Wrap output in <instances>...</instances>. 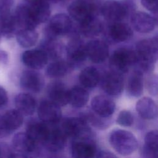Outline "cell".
<instances>
[{"label": "cell", "instance_id": "cell-46", "mask_svg": "<svg viewBox=\"0 0 158 158\" xmlns=\"http://www.w3.org/2000/svg\"><path fill=\"white\" fill-rule=\"evenodd\" d=\"M98 157H114V155L111 154L110 153H108L106 152H99V154L98 153Z\"/></svg>", "mask_w": 158, "mask_h": 158}, {"label": "cell", "instance_id": "cell-24", "mask_svg": "<svg viewBox=\"0 0 158 158\" xmlns=\"http://www.w3.org/2000/svg\"><path fill=\"white\" fill-rule=\"evenodd\" d=\"M136 109L138 114L143 118L152 120L157 115V107L151 98L144 97L136 103Z\"/></svg>", "mask_w": 158, "mask_h": 158}, {"label": "cell", "instance_id": "cell-44", "mask_svg": "<svg viewBox=\"0 0 158 158\" xmlns=\"http://www.w3.org/2000/svg\"><path fill=\"white\" fill-rule=\"evenodd\" d=\"M8 60V55L7 54L2 50H0V62L6 64Z\"/></svg>", "mask_w": 158, "mask_h": 158}, {"label": "cell", "instance_id": "cell-48", "mask_svg": "<svg viewBox=\"0 0 158 158\" xmlns=\"http://www.w3.org/2000/svg\"><path fill=\"white\" fill-rule=\"evenodd\" d=\"M1 34H0V43H1Z\"/></svg>", "mask_w": 158, "mask_h": 158}, {"label": "cell", "instance_id": "cell-16", "mask_svg": "<svg viewBox=\"0 0 158 158\" xmlns=\"http://www.w3.org/2000/svg\"><path fill=\"white\" fill-rule=\"evenodd\" d=\"M21 87L28 91L38 93L43 88L44 81L42 76L34 70L24 71L20 78Z\"/></svg>", "mask_w": 158, "mask_h": 158}, {"label": "cell", "instance_id": "cell-32", "mask_svg": "<svg viewBox=\"0 0 158 158\" xmlns=\"http://www.w3.org/2000/svg\"><path fill=\"white\" fill-rule=\"evenodd\" d=\"M72 68L67 62L57 60L51 63L47 67L46 73L51 78H59L65 75Z\"/></svg>", "mask_w": 158, "mask_h": 158}, {"label": "cell", "instance_id": "cell-2", "mask_svg": "<svg viewBox=\"0 0 158 158\" xmlns=\"http://www.w3.org/2000/svg\"><path fill=\"white\" fill-rule=\"evenodd\" d=\"M138 60L136 63L140 71H149L152 64L157 60L158 54L157 38L144 39L139 41L136 46L135 51Z\"/></svg>", "mask_w": 158, "mask_h": 158}, {"label": "cell", "instance_id": "cell-49", "mask_svg": "<svg viewBox=\"0 0 158 158\" xmlns=\"http://www.w3.org/2000/svg\"><path fill=\"white\" fill-rule=\"evenodd\" d=\"M0 157H1V153H0Z\"/></svg>", "mask_w": 158, "mask_h": 158}, {"label": "cell", "instance_id": "cell-5", "mask_svg": "<svg viewBox=\"0 0 158 158\" xmlns=\"http://www.w3.org/2000/svg\"><path fill=\"white\" fill-rule=\"evenodd\" d=\"M138 57L135 51L120 48L114 51L110 59V67L113 71L118 73L127 72L133 65H135Z\"/></svg>", "mask_w": 158, "mask_h": 158}, {"label": "cell", "instance_id": "cell-21", "mask_svg": "<svg viewBox=\"0 0 158 158\" xmlns=\"http://www.w3.org/2000/svg\"><path fill=\"white\" fill-rule=\"evenodd\" d=\"M48 93L50 101L60 107L69 103V90L60 82L55 81L49 85Z\"/></svg>", "mask_w": 158, "mask_h": 158}, {"label": "cell", "instance_id": "cell-28", "mask_svg": "<svg viewBox=\"0 0 158 158\" xmlns=\"http://www.w3.org/2000/svg\"><path fill=\"white\" fill-rule=\"evenodd\" d=\"M17 41L22 48L34 46L38 39V33L35 28H20L15 34Z\"/></svg>", "mask_w": 158, "mask_h": 158}, {"label": "cell", "instance_id": "cell-11", "mask_svg": "<svg viewBox=\"0 0 158 158\" xmlns=\"http://www.w3.org/2000/svg\"><path fill=\"white\" fill-rule=\"evenodd\" d=\"M38 115L41 122L45 123H57L62 115L60 106L51 101H42L38 109Z\"/></svg>", "mask_w": 158, "mask_h": 158}, {"label": "cell", "instance_id": "cell-10", "mask_svg": "<svg viewBox=\"0 0 158 158\" xmlns=\"http://www.w3.org/2000/svg\"><path fill=\"white\" fill-rule=\"evenodd\" d=\"M67 62L71 67L78 65L85 61L87 57L86 44L78 37H74L66 48Z\"/></svg>", "mask_w": 158, "mask_h": 158}, {"label": "cell", "instance_id": "cell-7", "mask_svg": "<svg viewBox=\"0 0 158 158\" xmlns=\"http://www.w3.org/2000/svg\"><path fill=\"white\" fill-rule=\"evenodd\" d=\"M10 7L8 0L0 1V34L7 38L15 35L19 30L14 13L11 12Z\"/></svg>", "mask_w": 158, "mask_h": 158}, {"label": "cell", "instance_id": "cell-14", "mask_svg": "<svg viewBox=\"0 0 158 158\" xmlns=\"http://www.w3.org/2000/svg\"><path fill=\"white\" fill-rule=\"evenodd\" d=\"M72 155L77 158H91L96 154L94 143L89 138L77 139L71 148Z\"/></svg>", "mask_w": 158, "mask_h": 158}, {"label": "cell", "instance_id": "cell-23", "mask_svg": "<svg viewBox=\"0 0 158 158\" xmlns=\"http://www.w3.org/2000/svg\"><path fill=\"white\" fill-rule=\"evenodd\" d=\"M110 38L115 42H123L130 40L133 36L131 27L121 22H114L109 28Z\"/></svg>", "mask_w": 158, "mask_h": 158}, {"label": "cell", "instance_id": "cell-19", "mask_svg": "<svg viewBox=\"0 0 158 158\" xmlns=\"http://www.w3.org/2000/svg\"><path fill=\"white\" fill-rule=\"evenodd\" d=\"M91 108L94 112L103 117H109L115 110V103L106 96L98 95L94 97L91 102Z\"/></svg>", "mask_w": 158, "mask_h": 158}, {"label": "cell", "instance_id": "cell-47", "mask_svg": "<svg viewBox=\"0 0 158 158\" xmlns=\"http://www.w3.org/2000/svg\"><path fill=\"white\" fill-rule=\"evenodd\" d=\"M67 0H49V1H52V2H62V1H65Z\"/></svg>", "mask_w": 158, "mask_h": 158}, {"label": "cell", "instance_id": "cell-38", "mask_svg": "<svg viewBox=\"0 0 158 158\" xmlns=\"http://www.w3.org/2000/svg\"><path fill=\"white\" fill-rule=\"evenodd\" d=\"M148 90L152 95H157V79L156 75H152L148 78L147 82Z\"/></svg>", "mask_w": 158, "mask_h": 158}, {"label": "cell", "instance_id": "cell-13", "mask_svg": "<svg viewBox=\"0 0 158 158\" xmlns=\"http://www.w3.org/2000/svg\"><path fill=\"white\" fill-rule=\"evenodd\" d=\"M131 22L134 29L142 33L152 31L157 24L156 19L144 12H134L131 16Z\"/></svg>", "mask_w": 158, "mask_h": 158}, {"label": "cell", "instance_id": "cell-20", "mask_svg": "<svg viewBox=\"0 0 158 158\" xmlns=\"http://www.w3.org/2000/svg\"><path fill=\"white\" fill-rule=\"evenodd\" d=\"M14 15L19 29H35L38 25L32 16L29 6L27 4L19 5L14 12Z\"/></svg>", "mask_w": 158, "mask_h": 158}, {"label": "cell", "instance_id": "cell-35", "mask_svg": "<svg viewBox=\"0 0 158 158\" xmlns=\"http://www.w3.org/2000/svg\"><path fill=\"white\" fill-rule=\"evenodd\" d=\"M108 117H103L98 115L96 114L89 113L87 116L89 122L95 127L98 128H106L108 127L109 120L107 119Z\"/></svg>", "mask_w": 158, "mask_h": 158}, {"label": "cell", "instance_id": "cell-17", "mask_svg": "<svg viewBox=\"0 0 158 158\" xmlns=\"http://www.w3.org/2000/svg\"><path fill=\"white\" fill-rule=\"evenodd\" d=\"M23 64L33 69H41L44 67L48 60L46 52L41 49L25 51L22 56Z\"/></svg>", "mask_w": 158, "mask_h": 158}, {"label": "cell", "instance_id": "cell-26", "mask_svg": "<svg viewBox=\"0 0 158 158\" xmlns=\"http://www.w3.org/2000/svg\"><path fill=\"white\" fill-rule=\"evenodd\" d=\"M79 30L85 36L93 38L101 33L103 30V25L97 17H94L80 23Z\"/></svg>", "mask_w": 158, "mask_h": 158}, {"label": "cell", "instance_id": "cell-6", "mask_svg": "<svg viewBox=\"0 0 158 158\" xmlns=\"http://www.w3.org/2000/svg\"><path fill=\"white\" fill-rule=\"evenodd\" d=\"M67 136L75 139L90 138L91 130L86 120L80 117H69L64 120L62 129Z\"/></svg>", "mask_w": 158, "mask_h": 158}, {"label": "cell", "instance_id": "cell-27", "mask_svg": "<svg viewBox=\"0 0 158 158\" xmlns=\"http://www.w3.org/2000/svg\"><path fill=\"white\" fill-rule=\"evenodd\" d=\"M143 91V75L141 71L134 70L130 75L127 83V93L133 97H139Z\"/></svg>", "mask_w": 158, "mask_h": 158}, {"label": "cell", "instance_id": "cell-31", "mask_svg": "<svg viewBox=\"0 0 158 158\" xmlns=\"http://www.w3.org/2000/svg\"><path fill=\"white\" fill-rule=\"evenodd\" d=\"M100 79L99 72L94 67L85 68L80 73L79 80L80 83L86 88H92L95 87Z\"/></svg>", "mask_w": 158, "mask_h": 158}, {"label": "cell", "instance_id": "cell-42", "mask_svg": "<svg viewBox=\"0 0 158 158\" xmlns=\"http://www.w3.org/2000/svg\"><path fill=\"white\" fill-rule=\"evenodd\" d=\"M8 102V96L4 88L0 86V108L4 107Z\"/></svg>", "mask_w": 158, "mask_h": 158}, {"label": "cell", "instance_id": "cell-8", "mask_svg": "<svg viewBox=\"0 0 158 158\" xmlns=\"http://www.w3.org/2000/svg\"><path fill=\"white\" fill-rule=\"evenodd\" d=\"M72 30L73 22L69 16L65 14H57L50 19L46 28V33L48 38H56L69 33Z\"/></svg>", "mask_w": 158, "mask_h": 158}, {"label": "cell", "instance_id": "cell-1", "mask_svg": "<svg viewBox=\"0 0 158 158\" xmlns=\"http://www.w3.org/2000/svg\"><path fill=\"white\" fill-rule=\"evenodd\" d=\"M136 4L134 0H107L101 6L100 12L110 22H121L135 12Z\"/></svg>", "mask_w": 158, "mask_h": 158}, {"label": "cell", "instance_id": "cell-34", "mask_svg": "<svg viewBox=\"0 0 158 158\" xmlns=\"http://www.w3.org/2000/svg\"><path fill=\"white\" fill-rule=\"evenodd\" d=\"M47 54L48 57L57 59L60 57L62 52V44L56 41V38H48L42 49Z\"/></svg>", "mask_w": 158, "mask_h": 158}, {"label": "cell", "instance_id": "cell-36", "mask_svg": "<svg viewBox=\"0 0 158 158\" xmlns=\"http://www.w3.org/2000/svg\"><path fill=\"white\" fill-rule=\"evenodd\" d=\"M144 146L154 151H158V136L157 130H152L145 136Z\"/></svg>", "mask_w": 158, "mask_h": 158}, {"label": "cell", "instance_id": "cell-22", "mask_svg": "<svg viewBox=\"0 0 158 158\" xmlns=\"http://www.w3.org/2000/svg\"><path fill=\"white\" fill-rule=\"evenodd\" d=\"M49 128L46 123L41 122L30 123L27 128L26 133L37 145L43 144L49 132Z\"/></svg>", "mask_w": 158, "mask_h": 158}, {"label": "cell", "instance_id": "cell-41", "mask_svg": "<svg viewBox=\"0 0 158 158\" xmlns=\"http://www.w3.org/2000/svg\"><path fill=\"white\" fill-rule=\"evenodd\" d=\"M12 133L8 128L3 115L0 114V138H5Z\"/></svg>", "mask_w": 158, "mask_h": 158}, {"label": "cell", "instance_id": "cell-40", "mask_svg": "<svg viewBox=\"0 0 158 158\" xmlns=\"http://www.w3.org/2000/svg\"><path fill=\"white\" fill-rule=\"evenodd\" d=\"M0 153L1 157H15V154L12 148L4 143H0Z\"/></svg>", "mask_w": 158, "mask_h": 158}, {"label": "cell", "instance_id": "cell-33", "mask_svg": "<svg viewBox=\"0 0 158 158\" xmlns=\"http://www.w3.org/2000/svg\"><path fill=\"white\" fill-rule=\"evenodd\" d=\"M2 115L8 128L12 133L22 125L23 115L17 109L7 110Z\"/></svg>", "mask_w": 158, "mask_h": 158}, {"label": "cell", "instance_id": "cell-39", "mask_svg": "<svg viewBox=\"0 0 158 158\" xmlns=\"http://www.w3.org/2000/svg\"><path fill=\"white\" fill-rule=\"evenodd\" d=\"M142 5L151 12L157 14L158 0H141Z\"/></svg>", "mask_w": 158, "mask_h": 158}, {"label": "cell", "instance_id": "cell-15", "mask_svg": "<svg viewBox=\"0 0 158 158\" xmlns=\"http://www.w3.org/2000/svg\"><path fill=\"white\" fill-rule=\"evenodd\" d=\"M87 57L94 63H101L109 56V48L103 41L91 40L86 44Z\"/></svg>", "mask_w": 158, "mask_h": 158}, {"label": "cell", "instance_id": "cell-37", "mask_svg": "<svg viewBox=\"0 0 158 158\" xmlns=\"http://www.w3.org/2000/svg\"><path fill=\"white\" fill-rule=\"evenodd\" d=\"M134 122L133 116L132 114L127 110H122L117 118V122L121 126L123 127H130Z\"/></svg>", "mask_w": 158, "mask_h": 158}, {"label": "cell", "instance_id": "cell-18", "mask_svg": "<svg viewBox=\"0 0 158 158\" xmlns=\"http://www.w3.org/2000/svg\"><path fill=\"white\" fill-rule=\"evenodd\" d=\"M67 136L61 129L50 130L43 143L46 149L51 152H57L62 151L65 146Z\"/></svg>", "mask_w": 158, "mask_h": 158}, {"label": "cell", "instance_id": "cell-30", "mask_svg": "<svg viewBox=\"0 0 158 158\" xmlns=\"http://www.w3.org/2000/svg\"><path fill=\"white\" fill-rule=\"evenodd\" d=\"M89 99L88 92L82 87L75 86L69 90V102L76 108L86 105Z\"/></svg>", "mask_w": 158, "mask_h": 158}, {"label": "cell", "instance_id": "cell-29", "mask_svg": "<svg viewBox=\"0 0 158 158\" xmlns=\"http://www.w3.org/2000/svg\"><path fill=\"white\" fill-rule=\"evenodd\" d=\"M27 4L29 6L32 16L38 25L46 22L49 19L51 14L49 2Z\"/></svg>", "mask_w": 158, "mask_h": 158}, {"label": "cell", "instance_id": "cell-12", "mask_svg": "<svg viewBox=\"0 0 158 158\" xmlns=\"http://www.w3.org/2000/svg\"><path fill=\"white\" fill-rule=\"evenodd\" d=\"M124 81L120 73L112 70L106 73L102 80V88L109 95H119L123 88Z\"/></svg>", "mask_w": 158, "mask_h": 158}, {"label": "cell", "instance_id": "cell-9", "mask_svg": "<svg viewBox=\"0 0 158 158\" xmlns=\"http://www.w3.org/2000/svg\"><path fill=\"white\" fill-rule=\"evenodd\" d=\"M37 147L38 145L26 133H18L12 139L11 148L15 154V157H27L35 152Z\"/></svg>", "mask_w": 158, "mask_h": 158}, {"label": "cell", "instance_id": "cell-4", "mask_svg": "<svg viewBox=\"0 0 158 158\" xmlns=\"http://www.w3.org/2000/svg\"><path fill=\"white\" fill-rule=\"evenodd\" d=\"M109 143L112 148L122 156L133 153L138 147L135 136L130 131L124 130H115L109 136Z\"/></svg>", "mask_w": 158, "mask_h": 158}, {"label": "cell", "instance_id": "cell-43", "mask_svg": "<svg viewBox=\"0 0 158 158\" xmlns=\"http://www.w3.org/2000/svg\"><path fill=\"white\" fill-rule=\"evenodd\" d=\"M141 154L143 157H149V158H153L157 157L158 155V151H154L151 149H149L146 148L144 146L143 147L141 150Z\"/></svg>", "mask_w": 158, "mask_h": 158}, {"label": "cell", "instance_id": "cell-25", "mask_svg": "<svg viewBox=\"0 0 158 158\" xmlns=\"http://www.w3.org/2000/svg\"><path fill=\"white\" fill-rule=\"evenodd\" d=\"M15 106L17 110L23 115H32L36 108L34 98L27 93H19L15 98Z\"/></svg>", "mask_w": 158, "mask_h": 158}, {"label": "cell", "instance_id": "cell-3", "mask_svg": "<svg viewBox=\"0 0 158 158\" xmlns=\"http://www.w3.org/2000/svg\"><path fill=\"white\" fill-rule=\"evenodd\" d=\"M101 6L98 0H74L68 7V12L75 20L81 23L97 17Z\"/></svg>", "mask_w": 158, "mask_h": 158}, {"label": "cell", "instance_id": "cell-45", "mask_svg": "<svg viewBox=\"0 0 158 158\" xmlns=\"http://www.w3.org/2000/svg\"><path fill=\"white\" fill-rule=\"evenodd\" d=\"M27 4H34L37 3H40L43 2H49V0H25Z\"/></svg>", "mask_w": 158, "mask_h": 158}]
</instances>
